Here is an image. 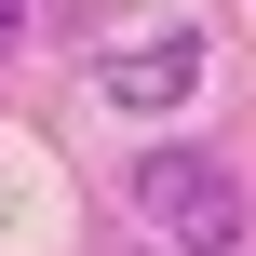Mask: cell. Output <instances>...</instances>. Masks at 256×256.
Returning <instances> with one entry per match:
<instances>
[{"mask_svg":"<svg viewBox=\"0 0 256 256\" xmlns=\"http://www.w3.org/2000/svg\"><path fill=\"white\" fill-rule=\"evenodd\" d=\"M14 40H27V0H0V54H14Z\"/></svg>","mask_w":256,"mask_h":256,"instance_id":"3957f363","label":"cell"},{"mask_svg":"<svg viewBox=\"0 0 256 256\" xmlns=\"http://www.w3.org/2000/svg\"><path fill=\"white\" fill-rule=\"evenodd\" d=\"M94 94H108V108H135V122L189 108V94H202V27H135V40H108Z\"/></svg>","mask_w":256,"mask_h":256,"instance_id":"7a4b0ae2","label":"cell"},{"mask_svg":"<svg viewBox=\"0 0 256 256\" xmlns=\"http://www.w3.org/2000/svg\"><path fill=\"white\" fill-rule=\"evenodd\" d=\"M122 189H135V216H148V243H162V256H243V230H256L243 176H230L216 148H148Z\"/></svg>","mask_w":256,"mask_h":256,"instance_id":"6da1fadb","label":"cell"}]
</instances>
